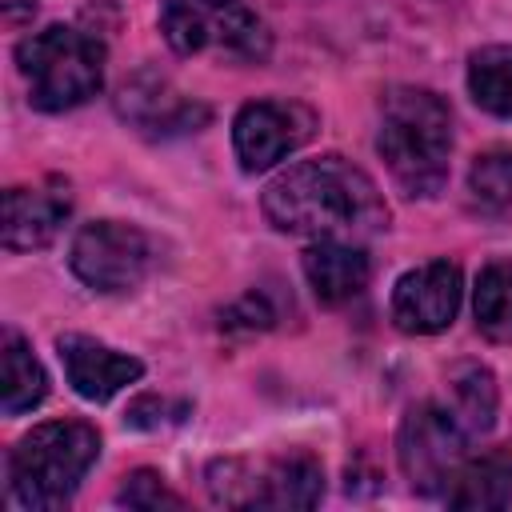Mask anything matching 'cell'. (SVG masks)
I'll return each mask as SVG.
<instances>
[{"label":"cell","mask_w":512,"mask_h":512,"mask_svg":"<svg viewBox=\"0 0 512 512\" xmlns=\"http://www.w3.org/2000/svg\"><path fill=\"white\" fill-rule=\"evenodd\" d=\"M468 428L460 424V416L444 404H416L408 408V416L400 420L396 432V460L404 480L420 492V496H436L452 484V476L460 472V464L468 460Z\"/></svg>","instance_id":"cell-7"},{"label":"cell","mask_w":512,"mask_h":512,"mask_svg":"<svg viewBox=\"0 0 512 512\" xmlns=\"http://www.w3.org/2000/svg\"><path fill=\"white\" fill-rule=\"evenodd\" d=\"M116 504L156 512V508H180L184 500L164 484V476H160V472L140 468V472H128V476H124V484H120V492H116Z\"/></svg>","instance_id":"cell-21"},{"label":"cell","mask_w":512,"mask_h":512,"mask_svg":"<svg viewBox=\"0 0 512 512\" xmlns=\"http://www.w3.org/2000/svg\"><path fill=\"white\" fill-rule=\"evenodd\" d=\"M448 392H452V404H448V408L460 416V424H464L472 436H480V432H488V428L496 424L500 392H496V376H492L484 364H476V360L456 364V368L448 372Z\"/></svg>","instance_id":"cell-17"},{"label":"cell","mask_w":512,"mask_h":512,"mask_svg":"<svg viewBox=\"0 0 512 512\" xmlns=\"http://www.w3.org/2000/svg\"><path fill=\"white\" fill-rule=\"evenodd\" d=\"M56 352H60V364H64V376L68 384L84 396V400H112L120 388L136 384L144 376V364L128 352H116L92 336H80V332H68L56 340Z\"/></svg>","instance_id":"cell-12"},{"label":"cell","mask_w":512,"mask_h":512,"mask_svg":"<svg viewBox=\"0 0 512 512\" xmlns=\"http://www.w3.org/2000/svg\"><path fill=\"white\" fill-rule=\"evenodd\" d=\"M468 196L480 212H504L512 204V152L488 148L468 168Z\"/></svg>","instance_id":"cell-20"},{"label":"cell","mask_w":512,"mask_h":512,"mask_svg":"<svg viewBox=\"0 0 512 512\" xmlns=\"http://www.w3.org/2000/svg\"><path fill=\"white\" fill-rule=\"evenodd\" d=\"M460 292H464V280L452 260L420 264L396 280L392 320L400 332H412V336L444 332L460 312Z\"/></svg>","instance_id":"cell-10"},{"label":"cell","mask_w":512,"mask_h":512,"mask_svg":"<svg viewBox=\"0 0 512 512\" xmlns=\"http://www.w3.org/2000/svg\"><path fill=\"white\" fill-rule=\"evenodd\" d=\"M160 32L180 56L220 52L260 64L272 52L264 20L244 0H160Z\"/></svg>","instance_id":"cell-6"},{"label":"cell","mask_w":512,"mask_h":512,"mask_svg":"<svg viewBox=\"0 0 512 512\" xmlns=\"http://www.w3.org/2000/svg\"><path fill=\"white\" fill-rule=\"evenodd\" d=\"M116 108L128 124H136L148 136H180V132H196L208 124V108L184 92H176L164 76L156 72H136L132 80H124Z\"/></svg>","instance_id":"cell-11"},{"label":"cell","mask_w":512,"mask_h":512,"mask_svg":"<svg viewBox=\"0 0 512 512\" xmlns=\"http://www.w3.org/2000/svg\"><path fill=\"white\" fill-rule=\"evenodd\" d=\"M188 416L184 400H164V396H136L124 412V420L132 428H164V424H180Z\"/></svg>","instance_id":"cell-22"},{"label":"cell","mask_w":512,"mask_h":512,"mask_svg":"<svg viewBox=\"0 0 512 512\" xmlns=\"http://www.w3.org/2000/svg\"><path fill=\"white\" fill-rule=\"evenodd\" d=\"M260 208L272 228L316 240H360L388 228V204L376 180L336 152L320 160H300L288 172H280L264 188Z\"/></svg>","instance_id":"cell-1"},{"label":"cell","mask_w":512,"mask_h":512,"mask_svg":"<svg viewBox=\"0 0 512 512\" xmlns=\"http://www.w3.org/2000/svg\"><path fill=\"white\" fill-rule=\"evenodd\" d=\"M68 188L44 184V188H8L4 192V248L8 252H32L48 248L68 220Z\"/></svg>","instance_id":"cell-13"},{"label":"cell","mask_w":512,"mask_h":512,"mask_svg":"<svg viewBox=\"0 0 512 512\" xmlns=\"http://www.w3.org/2000/svg\"><path fill=\"white\" fill-rule=\"evenodd\" d=\"M472 312H476V328L488 340L512 344V264L508 260H492L480 268Z\"/></svg>","instance_id":"cell-19"},{"label":"cell","mask_w":512,"mask_h":512,"mask_svg":"<svg viewBox=\"0 0 512 512\" xmlns=\"http://www.w3.org/2000/svg\"><path fill=\"white\" fill-rule=\"evenodd\" d=\"M316 136V112L300 100H252L232 120V144L244 172H264Z\"/></svg>","instance_id":"cell-9"},{"label":"cell","mask_w":512,"mask_h":512,"mask_svg":"<svg viewBox=\"0 0 512 512\" xmlns=\"http://www.w3.org/2000/svg\"><path fill=\"white\" fill-rule=\"evenodd\" d=\"M376 148L408 196H436L448 180L452 112L432 88L396 84L380 100Z\"/></svg>","instance_id":"cell-2"},{"label":"cell","mask_w":512,"mask_h":512,"mask_svg":"<svg viewBox=\"0 0 512 512\" xmlns=\"http://www.w3.org/2000/svg\"><path fill=\"white\" fill-rule=\"evenodd\" d=\"M468 92L484 112L512 120V44H492V48L472 52Z\"/></svg>","instance_id":"cell-18"},{"label":"cell","mask_w":512,"mask_h":512,"mask_svg":"<svg viewBox=\"0 0 512 512\" xmlns=\"http://www.w3.org/2000/svg\"><path fill=\"white\" fill-rule=\"evenodd\" d=\"M276 320V312L268 308V300H264V292H248L244 300H236L224 316H220V328H228V332H236V328H244V332H256V328H268Z\"/></svg>","instance_id":"cell-23"},{"label":"cell","mask_w":512,"mask_h":512,"mask_svg":"<svg viewBox=\"0 0 512 512\" xmlns=\"http://www.w3.org/2000/svg\"><path fill=\"white\" fill-rule=\"evenodd\" d=\"M304 276L324 304H344L356 292H364L372 264L360 244L340 236H320L316 244L304 248Z\"/></svg>","instance_id":"cell-14"},{"label":"cell","mask_w":512,"mask_h":512,"mask_svg":"<svg viewBox=\"0 0 512 512\" xmlns=\"http://www.w3.org/2000/svg\"><path fill=\"white\" fill-rule=\"evenodd\" d=\"M444 500L452 508H504L512 500V452L492 448L476 460H464L444 488Z\"/></svg>","instance_id":"cell-15"},{"label":"cell","mask_w":512,"mask_h":512,"mask_svg":"<svg viewBox=\"0 0 512 512\" xmlns=\"http://www.w3.org/2000/svg\"><path fill=\"white\" fill-rule=\"evenodd\" d=\"M16 64L28 80V100L40 112L76 108L104 84V44L68 24H48L20 40Z\"/></svg>","instance_id":"cell-4"},{"label":"cell","mask_w":512,"mask_h":512,"mask_svg":"<svg viewBox=\"0 0 512 512\" xmlns=\"http://www.w3.org/2000/svg\"><path fill=\"white\" fill-rule=\"evenodd\" d=\"M68 264L80 284L104 296L136 292L152 272V240L124 220H92L76 232Z\"/></svg>","instance_id":"cell-8"},{"label":"cell","mask_w":512,"mask_h":512,"mask_svg":"<svg viewBox=\"0 0 512 512\" xmlns=\"http://www.w3.org/2000/svg\"><path fill=\"white\" fill-rule=\"evenodd\" d=\"M0 360H4V412L8 416L32 412L48 396V376H44L40 360L32 356V348L24 344L20 332H12V328L4 332Z\"/></svg>","instance_id":"cell-16"},{"label":"cell","mask_w":512,"mask_h":512,"mask_svg":"<svg viewBox=\"0 0 512 512\" xmlns=\"http://www.w3.org/2000/svg\"><path fill=\"white\" fill-rule=\"evenodd\" d=\"M100 456V432L84 420H48L8 452V488L24 508H60Z\"/></svg>","instance_id":"cell-3"},{"label":"cell","mask_w":512,"mask_h":512,"mask_svg":"<svg viewBox=\"0 0 512 512\" xmlns=\"http://www.w3.org/2000/svg\"><path fill=\"white\" fill-rule=\"evenodd\" d=\"M208 496L224 508H312L324 496V468L308 452H284L268 460H212Z\"/></svg>","instance_id":"cell-5"}]
</instances>
